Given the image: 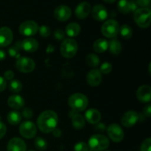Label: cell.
I'll use <instances>...</instances> for the list:
<instances>
[{
  "label": "cell",
  "mask_w": 151,
  "mask_h": 151,
  "mask_svg": "<svg viewBox=\"0 0 151 151\" xmlns=\"http://www.w3.org/2000/svg\"><path fill=\"white\" fill-rule=\"evenodd\" d=\"M58 122V114L52 110L43 111L37 119V126L44 134L51 133L57 128Z\"/></svg>",
  "instance_id": "obj_1"
},
{
  "label": "cell",
  "mask_w": 151,
  "mask_h": 151,
  "mask_svg": "<svg viewBox=\"0 0 151 151\" xmlns=\"http://www.w3.org/2000/svg\"><path fill=\"white\" fill-rule=\"evenodd\" d=\"M68 104L73 111L76 113L83 111L88 105V97L81 93H75L69 97Z\"/></svg>",
  "instance_id": "obj_2"
},
{
  "label": "cell",
  "mask_w": 151,
  "mask_h": 151,
  "mask_svg": "<svg viewBox=\"0 0 151 151\" xmlns=\"http://www.w3.org/2000/svg\"><path fill=\"white\" fill-rule=\"evenodd\" d=\"M134 19L139 27L146 29L151 23V11L149 7L138 8L134 13Z\"/></svg>",
  "instance_id": "obj_3"
},
{
  "label": "cell",
  "mask_w": 151,
  "mask_h": 151,
  "mask_svg": "<svg viewBox=\"0 0 151 151\" xmlns=\"http://www.w3.org/2000/svg\"><path fill=\"white\" fill-rule=\"evenodd\" d=\"M109 140L106 136L94 134L90 137L88 146L93 151H103L109 147Z\"/></svg>",
  "instance_id": "obj_4"
},
{
  "label": "cell",
  "mask_w": 151,
  "mask_h": 151,
  "mask_svg": "<svg viewBox=\"0 0 151 151\" xmlns=\"http://www.w3.org/2000/svg\"><path fill=\"white\" fill-rule=\"evenodd\" d=\"M60 54L66 58H72L77 54L78 50V44L76 41L72 38L64 39L60 45Z\"/></svg>",
  "instance_id": "obj_5"
},
{
  "label": "cell",
  "mask_w": 151,
  "mask_h": 151,
  "mask_svg": "<svg viewBox=\"0 0 151 151\" xmlns=\"http://www.w3.org/2000/svg\"><path fill=\"white\" fill-rule=\"evenodd\" d=\"M119 26L118 22L114 19H109L105 22L102 25V34L106 38H113L119 33Z\"/></svg>",
  "instance_id": "obj_6"
},
{
  "label": "cell",
  "mask_w": 151,
  "mask_h": 151,
  "mask_svg": "<svg viewBox=\"0 0 151 151\" xmlns=\"http://www.w3.org/2000/svg\"><path fill=\"white\" fill-rule=\"evenodd\" d=\"M16 68L22 73H29L35 69V63L30 58L20 57L16 60Z\"/></svg>",
  "instance_id": "obj_7"
},
{
  "label": "cell",
  "mask_w": 151,
  "mask_h": 151,
  "mask_svg": "<svg viewBox=\"0 0 151 151\" xmlns=\"http://www.w3.org/2000/svg\"><path fill=\"white\" fill-rule=\"evenodd\" d=\"M38 29H39V27L38 24L34 21L29 20L22 22L19 26V30L22 35L30 37L36 35L37 32H38Z\"/></svg>",
  "instance_id": "obj_8"
},
{
  "label": "cell",
  "mask_w": 151,
  "mask_h": 151,
  "mask_svg": "<svg viewBox=\"0 0 151 151\" xmlns=\"http://www.w3.org/2000/svg\"><path fill=\"white\" fill-rule=\"evenodd\" d=\"M19 134L26 139H32L37 134V127L31 121H24L19 126Z\"/></svg>",
  "instance_id": "obj_9"
},
{
  "label": "cell",
  "mask_w": 151,
  "mask_h": 151,
  "mask_svg": "<svg viewBox=\"0 0 151 151\" xmlns=\"http://www.w3.org/2000/svg\"><path fill=\"white\" fill-rule=\"evenodd\" d=\"M107 134L109 138L114 142H120L124 139V131L118 124L113 123L107 128Z\"/></svg>",
  "instance_id": "obj_10"
},
{
  "label": "cell",
  "mask_w": 151,
  "mask_h": 151,
  "mask_svg": "<svg viewBox=\"0 0 151 151\" xmlns=\"http://www.w3.org/2000/svg\"><path fill=\"white\" fill-rule=\"evenodd\" d=\"M139 119L138 113L135 111H128L122 115L121 123L125 128H131L135 125Z\"/></svg>",
  "instance_id": "obj_11"
},
{
  "label": "cell",
  "mask_w": 151,
  "mask_h": 151,
  "mask_svg": "<svg viewBox=\"0 0 151 151\" xmlns=\"http://www.w3.org/2000/svg\"><path fill=\"white\" fill-rule=\"evenodd\" d=\"M54 16L57 20L60 22H66L72 16V10L68 6L61 4L55 9Z\"/></svg>",
  "instance_id": "obj_12"
},
{
  "label": "cell",
  "mask_w": 151,
  "mask_h": 151,
  "mask_svg": "<svg viewBox=\"0 0 151 151\" xmlns=\"http://www.w3.org/2000/svg\"><path fill=\"white\" fill-rule=\"evenodd\" d=\"M13 39V34L10 28L7 27L0 28V47H5L10 45Z\"/></svg>",
  "instance_id": "obj_13"
},
{
  "label": "cell",
  "mask_w": 151,
  "mask_h": 151,
  "mask_svg": "<svg viewBox=\"0 0 151 151\" xmlns=\"http://www.w3.org/2000/svg\"><path fill=\"white\" fill-rule=\"evenodd\" d=\"M91 11L92 17L98 22H103L106 20L109 16L107 9L102 4H95Z\"/></svg>",
  "instance_id": "obj_14"
},
{
  "label": "cell",
  "mask_w": 151,
  "mask_h": 151,
  "mask_svg": "<svg viewBox=\"0 0 151 151\" xmlns=\"http://www.w3.org/2000/svg\"><path fill=\"white\" fill-rule=\"evenodd\" d=\"M7 151H26V143L22 139L14 137L7 143Z\"/></svg>",
  "instance_id": "obj_15"
},
{
  "label": "cell",
  "mask_w": 151,
  "mask_h": 151,
  "mask_svg": "<svg viewBox=\"0 0 151 151\" xmlns=\"http://www.w3.org/2000/svg\"><path fill=\"white\" fill-rule=\"evenodd\" d=\"M86 81L88 85L91 86H97L102 82V73L99 69H92L87 74Z\"/></svg>",
  "instance_id": "obj_16"
},
{
  "label": "cell",
  "mask_w": 151,
  "mask_h": 151,
  "mask_svg": "<svg viewBox=\"0 0 151 151\" xmlns=\"http://www.w3.org/2000/svg\"><path fill=\"white\" fill-rule=\"evenodd\" d=\"M91 10V5L87 1L81 2L75 8V15L80 19H84L88 16Z\"/></svg>",
  "instance_id": "obj_17"
},
{
  "label": "cell",
  "mask_w": 151,
  "mask_h": 151,
  "mask_svg": "<svg viewBox=\"0 0 151 151\" xmlns=\"http://www.w3.org/2000/svg\"><path fill=\"white\" fill-rule=\"evenodd\" d=\"M137 97L142 103H148L151 100V88L150 86L143 85L137 91Z\"/></svg>",
  "instance_id": "obj_18"
},
{
  "label": "cell",
  "mask_w": 151,
  "mask_h": 151,
  "mask_svg": "<svg viewBox=\"0 0 151 151\" xmlns=\"http://www.w3.org/2000/svg\"><path fill=\"white\" fill-rule=\"evenodd\" d=\"M7 105L11 109L18 110L24 106L25 101L22 96L13 94V95L10 96L7 99Z\"/></svg>",
  "instance_id": "obj_19"
},
{
  "label": "cell",
  "mask_w": 151,
  "mask_h": 151,
  "mask_svg": "<svg viewBox=\"0 0 151 151\" xmlns=\"http://www.w3.org/2000/svg\"><path fill=\"white\" fill-rule=\"evenodd\" d=\"M38 48V42L36 39L32 38H25L22 41V49L29 53L34 52Z\"/></svg>",
  "instance_id": "obj_20"
},
{
  "label": "cell",
  "mask_w": 151,
  "mask_h": 151,
  "mask_svg": "<svg viewBox=\"0 0 151 151\" xmlns=\"http://www.w3.org/2000/svg\"><path fill=\"white\" fill-rule=\"evenodd\" d=\"M101 119V114L97 109H91L85 113V120L90 124H97Z\"/></svg>",
  "instance_id": "obj_21"
},
{
  "label": "cell",
  "mask_w": 151,
  "mask_h": 151,
  "mask_svg": "<svg viewBox=\"0 0 151 151\" xmlns=\"http://www.w3.org/2000/svg\"><path fill=\"white\" fill-rule=\"evenodd\" d=\"M93 49L97 53L104 52L109 49V41L104 38H99L94 42Z\"/></svg>",
  "instance_id": "obj_22"
},
{
  "label": "cell",
  "mask_w": 151,
  "mask_h": 151,
  "mask_svg": "<svg viewBox=\"0 0 151 151\" xmlns=\"http://www.w3.org/2000/svg\"><path fill=\"white\" fill-rule=\"evenodd\" d=\"M72 126L76 130H81L84 128L86 124L85 118L81 114L78 113H75L72 115Z\"/></svg>",
  "instance_id": "obj_23"
},
{
  "label": "cell",
  "mask_w": 151,
  "mask_h": 151,
  "mask_svg": "<svg viewBox=\"0 0 151 151\" xmlns=\"http://www.w3.org/2000/svg\"><path fill=\"white\" fill-rule=\"evenodd\" d=\"M81 31V27L80 24L76 22H72L69 23L66 27V33L69 37L73 38V37L78 36Z\"/></svg>",
  "instance_id": "obj_24"
},
{
  "label": "cell",
  "mask_w": 151,
  "mask_h": 151,
  "mask_svg": "<svg viewBox=\"0 0 151 151\" xmlns=\"http://www.w3.org/2000/svg\"><path fill=\"white\" fill-rule=\"evenodd\" d=\"M7 119L10 125H16L22 121V114L16 111H11L7 114Z\"/></svg>",
  "instance_id": "obj_25"
},
{
  "label": "cell",
  "mask_w": 151,
  "mask_h": 151,
  "mask_svg": "<svg viewBox=\"0 0 151 151\" xmlns=\"http://www.w3.org/2000/svg\"><path fill=\"white\" fill-rule=\"evenodd\" d=\"M109 49L113 55H119L122 52V44L118 40L112 39L109 42Z\"/></svg>",
  "instance_id": "obj_26"
},
{
  "label": "cell",
  "mask_w": 151,
  "mask_h": 151,
  "mask_svg": "<svg viewBox=\"0 0 151 151\" xmlns=\"http://www.w3.org/2000/svg\"><path fill=\"white\" fill-rule=\"evenodd\" d=\"M119 32L124 39H129L133 35V29L129 25L123 24L119 27Z\"/></svg>",
  "instance_id": "obj_27"
},
{
  "label": "cell",
  "mask_w": 151,
  "mask_h": 151,
  "mask_svg": "<svg viewBox=\"0 0 151 151\" xmlns=\"http://www.w3.org/2000/svg\"><path fill=\"white\" fill-rule=\"evenodd\" d=\"M117 9L120 13L123 14L131 12V7H130V3L128 0H119L117 4Z\"/></svg>",
  "instance_id": "obj_28"
},
{
  "label": "cell",
  "mask_w": 151,
  "mask_h": 151,
  "mask_svg": "<svg viewBox=\"0 0 151 151\" xmlns=\"http://www.w3.org/2000/svg\"><path fill=\"white\" fill-rule=\"evenodd\" d=\"M87 64L91 67H97L100 63V58L95 54H88L86 58Z\"/></svg>",
  "instance_id": "obj_29"
},
{
  "label": "cell",
  "mask_w": 151,
  "mask_h": 151,
  "mask_svg": "<svg viewBox=\"0 0 151 151\" xmlns=\"http://www.w3.org/2000/svg\"><path fill=\"white\" fill-rule=\"evenodd\" d=\"M9 90L13 93H19L22 90V84L19 80H13L8 85Z\"/></svg>",
  "instance_id": "obj_30"
},
{
  "label": "cell",
  "mask_w": 151,
  "mask_h": 151,
  "mask_svg": "<svg viewBox=\"0 0 151 151\" xmlns=\"http://www.w3.org/2000/svg\"><path fill=\"white\" fill-rule=\"evenodd\" d=\"M34 145L38 150L44 151L47 148V142L42 137H37L34 141Z\"/></svg>",
  "instance_id": "obj_31"
},
{
  "label": "cell",
  "mask_w": 151,
  "mask_h": 151,
  "mask_svg": "<svg viewBox=\"0 0 151 151\" xmlns=\"http://www.w3.org/2000/svg\"><path fill=\"white\" fill-rule=\"evenodd\" d=\"M112 71V65L109 62H105L103 64L100 66V72L101 73L105 74V75H107V74L110 73Z\"/></svg>",
  "instance_id": "obj_32"
},
{
  "label": "cell",
  "mask_w": 151,
  "mask_h": 151,
  "mask_svg": "<svg viewBox=\"0 0 151 151\" xmlns=\"http://www.w3.org/2000/svg\"><path fill=\"white\" fill-rule=\"evenodd\" d=\"M38 31H39L41 36L44 37V38L49 37L51 34V29L48 26H46V25H42V26L40 27Z\"/></svg>",
  "instance_id": "obj_33"
},
{
  "label": "cell",
  "mask_w": 151,
  "mask_h": 151,
  "mask_svg": "<svg viewBox=\"0 0 151 151\" xmlns=\"http://www.w3.org/2000/svg\"><path fill=\"white\" fill-rule=\"evenodd\" d=\"M74 151H88V146L83 142H79L74 146Z\"/></svg>",
  "instance_id": "obj_34"
},
{
  "label": "cell",
  "mask_w": 151,
  "mask_h": 151,
  "mask_svg": "<svg viewBox=\"0 0 151 151\" xmlns=\"http://www.w3.org/2000/svg\"><path fill=\"white\" fill-rule=\"evenodd\" d=\"M141 151H151V139L147 138L144 140L140 147Z\"/></svg>",
  "instance_id": "obj_35"
},
{
  "label": "cell",
  "mask_w": 151,
  "mask_h": 151,
  "mask_svg": "<svg viewBox=\"0 0 151 151\" xmlns=\"http://www.w3.org/2000/svg\"><path fill=\"white\" fill-rule=\"evenodd\" d=\"M8 53L12 58H20V54H19V49H18L16 46H12L8 49Z\"/></svg>",
  "instance_id": "obj_36"
},
{
  "label": "cell",
  "mask_w": 151,
  "mask_h": 151,
  "mask_svg": "<svg viewBox=\"0 0 151 151\" xmlns=\"http://www.w3.org/2000/svg\"><path fill=\"white\" fill-rule=\"evenodd\" d=\"M33 116V111L30 108L26 107L22 110V116H23L25 119H30Z\"/></svg>",
  "instance_id": "obj_37"
},
{
  "label": "cell",
  "mask_w": 151,
  "mask_h": 151,
  "mask_svg": "<svg viewBox=\"0 0 151 151\" xmlns=\"http://www.w3.org/2000/svg\"><path fill=\"white\" fill-rule=\"evenodd\" d=\"M54 37L55 39L58 40V41H62V40L64 39L65 38L64 31L61 29H57L55 31Z\"/></svg>",
  "instance_id": "obj_38"
},
{
  "label": "cell",
  "mask_w": 151,
  "mask_h": 151,
  "mask_svg": "<svg viewBox=\"0 0 151 151\" xmlns=\"http://www.w3.org/2000/svg\"><path fill=\"white\" fill-rule=\"evenodd\" d=\"M136 2L142 7H148L150 4V0H136Z\"/></svg>",
  "instance_id": "obj_39"
},
{
  "label": "cell",
  "mask_w": 151,
  "mask_h": 151,
  "mask_svg": "<svg viewBox=\"0 0 151 151\" xmlns=\"http://www.w3.org/2000/svg\"><path fill=\"white\" fill-rule=\"evenodd\" d=\"M6 132H7V127L1 121H0V139L4 137Z\"/></svg>",
  "instance_id": "obj_40"
},
{
  "label": "cell",
  "mask_w": 151,
  "mask_h": 151,
  "mask_svg": "<svg viewBox=\"0 0 151 151\" xmlns=\"http://www.w3.org/2000/svg\"><path fill=\"white\" fill-rule=\"evenodd\" d=\"M7 87V82L3 77L0 76V92H2Z\"/></svg>",
  "instance_id": "obj_41"
},
{
  "label": "cell",
  "mask_w": 151,
  "mask_h": 151,
  "mask_svg": "<svg viewBox=\"0 0 151 151\" xmlns=\"http://www.w3.org/2000/svg\"><path fill=\"white\" fill-rule=\"evenodd\" d=\"M14 72L11 70H7L4 72V77L6 80H8V81H11L13 78H14Z\"/></svg>",
  "instance_id": "obj_42"
},
{
  "label": "cell",
  "mask_w": 151,
  "mask_h": 151,
  "mask_svg": "<svg viewBox=\"0 0 151 151\" xmlns=\"http://www.w3.org/2000/svg\"><path fill=\"white\" fill-rule=\"evenodd\" d=\"M143 113L147 116V118H150L151 116V106L150 104L147 105L143 109Z\"/></svg>",
  "instance_id": "obj_43"
},
{
  "label": "cell",
  "mask_w": 151,
  "mask_h": 151,
  "mask_svg": "<svg viewBox=\"0 0 151 151\" xmlns=\"http://www.w3.org/2000/svg\"><path fill=\"white\" fill-rule=\"evenodd\" d=\"M95 128L97 131H105L106 130V126L104 123L103 122H98V123L96 124Z\"/></svg>",
  "instance_id": "obj_44"
},
{
  "label": "cell",
  "mask_w": 151,
  "mask_h": 151,
  "mask_svg": "<svg viewBox=\"0 0 151 151\" xmlns=\"http://www.w3.org/2000/svg\"><path fill=\"white\" fill-rule=\"evenodd\" d=\"M129 3L130 7H131V11H136L138 9V4H137L136 1L131 0V1H129Z\"/></svg>",
  "instance_id": "obj_45"
},
{
  "label": "cell",
  "mask_w": 151,
  "mask_h": 151,
  "mask_svg": "<svg viewBox=\"0 0 151 151\" xmlns=\"http://www.w3.org/2000/svg\"><path fill=\"white\" fill-rule=\"evenodd\" d=\"M52 134H53V135H54V137H60V136L62 135V131H60V130L59 129V128H56L55 129L54 131H52Z\"/></svg>",
  "instance_id": "obj_46"
},
{
  "label": "cell",
  "mask_w": 151,
  "mask_h": 151,
  "mask_svg": "<svg viewBox=\"0 0 151 151\" xmlns=\"http://www.w3.org/2000/svg\"><path fill=\"white\" fill-rule=\"evenodd\" d=\"M6 58V53L3 50H0V61L4 60Z\"/></svg>",
  "instance_id": "obj_47"
},
{
  "label": "cell",
  "mask_w": 151,
  "mask_h": 151,
  "mask_svg": "<svg viewBox=\"0 0 151 151\" xmlns=\"http://www.w3.org/2000/svg\"><path fill=\"white\" fill-rule=\"evenodd\" d=\"M54 50H55V48L52 45H49L48 47H47V52L48 53L53 52H54Z\"/></svg>",
  "instance_id": "obj_48"
},
{
  "label": "cell",
  "mask_w": 151,
  "mask_h": 151,
  "mask_svg": "<svg viewBox=\"0 0 151 151\" xmlns=\"http://www.w3.org/2000/svg\"><path fill=\"white\" fill-rule=\"evenodd\" d=\"M103 1H106V2L107 3H114L116 0H103Z\"/></svg>",
  "instance_id": "obj_49"
},
{
  "label": "cell",
  "mask_w": 151,
  "mask_h": 151,
  "mask_svg": "<svg viewBox=\"0 0 151 151\" xmlns=\"http://www.w3.org/2000/svg\"><path fill=\"white\" fill-rule=\"evenodd\" d=\"M29 151H35V150H29Z\"/></svg>",
  "instance_id": "obj_50"
},
{
  "label": "cell",
  "mask_w": 151,
  "mask_h": 151,
  "mask_svg": "<svg viewBox=\"0 0 151 151\" xmlns=\"http://www.w3.org/2000/svg\"><path fill=\"white\" fill-rule=\"evenodd\" d=\"M0 121H1V116H0Z\"/></svg>",
  "instance_id": "obj_51"
},
{
  "label": "cell",
  "mask_w": 151,
  "mask_h": 151,
  "mask_svg": "<svg viewBox=\"0 0 151 151\" xmlns=\"http://www.w3.org/2000/svg\"><path fill=\"white\" fill-rule=\"evenodd\" d=\"M106 151H109V150H106Z\"/></svg>",
  "instance_id": "obj_52"
}]
</instances>
